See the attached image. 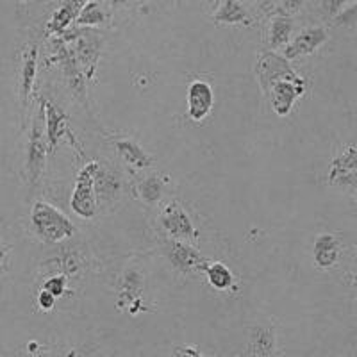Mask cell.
Wrapping results in <instances>:
<instances>
[{
	"instance_id": "obj_1",
	"label": "cell",
	"mask_w": 357,
	"mask_h": 357,
	"mask_svg": "<svg viewBox=\"0 0 357 357\" xmlns=\"http://www.w3.org/2000/svg\"><path fill=\"white\" fill-rule=\"evenodd\" d=\"M31 225H33L34 234L40 238L43 243L57 245L70 240L75 234V225L72 220L61 213L52 204L38 200L31 209Z\"/></svg>"
},
{
	"instance_id": "obj_2",
	"label": "cell",
	"mask_w": 357,
	"mask_h": 357,
	"mask_svg": "<svg viewBox=\"0 0 357 357\" xmlns=\"http://www.w3.org/2000/svg\"><path fill=\"white\" fill-rule=\"evenodd\" d=\"M100 162L91 161L82 167L79 172L77 181H75V188L70 197V207L77 216L84 220H91L97 215V195H95V174Z\"/></svg>"
},
{
	"instance_id": "obj_3",
	"label": "cell",
	"mask_w": 357,
	"mask_h": 357,
	"mask_svg": "<svg viewBox=\"0 0 357 357\" xmlns=\"http://www.w3.org/2000/svg\"><path fill=\"white\" fill-rule=\"evenodd\" d=\"M264 95L268 97V102L275 114L279 116H288L293 111V106L296 104L298 98H302L307 91V81L301 75L295 77L279 79V81L268 84L263 89Z\"/></svg>"
},
{
	"instance_id": "obj_4",
	"label": "cell",
	"mask_w": 357,
	"mask_h": 357,
	"mask_svg": "<svg viewBox=\"0 0 357 357\" xmlns=\"http://www.w3.org/2000/svg\"><path fill=\"white\" fill-rule=\"evenodd\" d=\"M159 223H161L162 231L167 232L170 240L181 241H193L197 238L195 223L188 215V211L183 207V204L174 200L168 202L162 207L161 215H159Z\"/></svg>"
},
{
	"instance_id": "obj_5",
	"label": "cell",
	"mask_w": 357,
	"mask_h": 357,
	"mask_svg": "<svg viewBox=\"0 0 357 357\" xmlns=\"http://www.w3.org/2000/svg\"><path fill=\"white\" fill-rule=\"evenodd\" d=\"M56 61L61 65L65 79L68 82V88L79 100L84 102L86 98V79L84 73L81 72V66L77 63V57L73 52L72 41L59 38L56 41Z\"/></svg>"
},
{
	"instance_id": "obj_6",
	"label": "cell",
	"mask_w": 357,
	"mask_h": 357,
	"mask_svg": "<svg viewBox=\"0 0 357 357\" xmlns=\"http://www.w3.org/2000/svg\"><path fill=\"white\" fill-rule=\"evenodd\" d=\"M65 40H70L73 43V52L77 57V63L81 66V72L84 73V79L95 77V70H97L98 57H100V40L97 34H91L89 31L84 33H72V36L61 34Z\"/></svg>"
},
{
	"instance_id": "obj_7",
	"label": "cell",
	"mask_w": 357,
	"mask_h": 357,
	"mask_svg": "<svg viewBox=\"0 0 357 357\" xmlns=\"http://www.w3.org/2000/svg\"><path fill=\"white\" fill-rule=\"evenodd\" d=\"M167 257L172 266L183 275L202 272L207 264V257L190 241L170 240V243L167 245Z\"/></svg>"
},
{
	"instance_id": "obj_8",
	"label": "cell",
	"mask_w": 357,
	"mask_h": 357,
	"mask_svg": "<svg viewBox=\"0 0 357 357\" xmlns=\"http://www.w3.org/2000/svg\"><path fill=\"white\" fill-rule=\"evenodd\" d=\"M47 155H49V146L45 138L43 122H34L29 132L27 142V177L29 183L36 184L40 181L41 174L47 165Z\"/></svg>"
},
{
	"instance_id": "obj_9",
	"label": "cell",
	"mask_w": 357,
	"mask_h": 357,
	"mask_svg": "<svg viewBox=\"0 0 357 357\" xmlns=\"http://www.w3.org/2000/svg\"><path fill=\"white\" fill-rule=\"evenodd\" d=\"M357 178V152L356 143L347 145L341 154L333 159L327 174V181L333 188H345V190H356Z\"/></svg>"
},
{
	"instance_id": "obj_10",
	"label": "cell",
	"mask_w": 357,
	"mask_h": 357,
	"mask_svg": "<svg viewBox=\"0 0 357 357\" xmlns=\"http://www.w3.org/2000/svg\"><path fill=\"white\" fill-rule=\"evenodd\" d=\"M256 73L259 79L261 89L266 88L268 84L279 81V79L295 77L298 73L293 70L289 61L284 56L277 54L275 50H264L257 56L256 61Z\"/></svg>"
},
{
	"instance_id": "obj_11",
	"label": "cell",
	"mask_w": 357,
	"mask_h": 357,
	"mask_svg": "<svg viewBox=\"0 0 357 357\" xmlns=\"http://www.w3.org/2000/svg\"><path fill=\"white\" fill-rule=\"evenodd\" d=\"M145 289V277L138 266L126 268L118 279V307L130 305V312H138L142 305V295Z\"/></svg>"
},
{
	"instance_id": "obj_12",
	"label": "cell",
	"mask_w": 357,
	"mask_h": 357,
	"mask_svg": "<svg viewBox=\"0 0 357 357\" xmlns=\"http://www.w3.org/2000/svg\"><path fill=\"white\" fill-rule=\"evenodd\" d=\"M188 116L193 122H204L211 114L213 106H215V93H213L211 84L202 79H195L188 86Z\"/></svg>"
},
{
	"instance_id": "obj_13",
	"label": "cell",
	"mask_w": 357,
	"mask_h": 357,
	"mask_svg": "<svg viewBox=\"0 0 357 357\" xmlns=\"http://www.w3.org/2000/svg\"><path fill=\"white\" fill-rule=\"evenodd\" d=\"M329 40V33L324 27L302 29L293 40H289L284 47V57L288 61L301 59L304 56H311L317 52L325 41Z\"/></svg>"
},
{
	"instance_id": "obj_14",
	"label": "cell",
	"mask_w": 357,
	"mask_h": 357,
	"mask_svg": "<svg viewBox=\"0 0 357 357\" xmlns=\"http://www.w3.org/2000/svg\"><path fill=\"white\" fill-rule=\"evenodd\" d=\"M41 104V116L45 120V138H47V146H49V152L56 151V146L61 143V139H65V136L73 138L68 130V116L63 113L61 109H57L54 104H50L49 100L40 98Z\"/></svg>"
},
{
	"instance_id": "obj_15",
	"label": "cell",
	"mask_w": 357,
	"mask_h": 357,
	"mask_svg": "<svg viewBox=\"0 0 357 357\" xmlns=\"http://www.w3.org/2000/svg\"><path fill=\"white\" fill-rule=\"evenodd\" d=\"M341 250H343V245L340 238L336 234L325 232V234L317 236V240L312 243V261L320 270H331L340 261Z\"/></svg>"
},
{
	"instance_id": "obj_16",
	"label": "cell",
	"mask_w": 357,
	"mask_h": 357,
	"mask_svg": "<svg viewBox=\"0 0 357 357\" xmlns=\"http://www.w3.org/2000/svg\"><path fill=\"white\" fill-rule=\"evenodd\" d=\"M84 4L86 0H66V2H63L61 8H57L52 17H50L49 24H47V34L49 36H61L75 22L79 11Z\"/></svg>"
},
{
	"instance_id": "obj_17",
	"label": "cell",
	"mask_w": 357,
	"mask_h": 357,
	"mask_svg": "<svg viewBox=\"0 0 357 357\" xmlns=\"http://www.w3.org/2000/svg\"><path fill=\"white\" fill-rule=\"evenodd\" d=\"M122 193V178L111 168H104L98 165L97 174H95V195H97V202H111V200L118 199V195Z\"/></svg>"
},
{
	"instance_id": "obj_18",
	"label": "cell",
	"mask_w": 357,
	"mask_h": 357,
	"mask_svg": "<svg viewBox=\"0 0 357 357\" xmlns=\"http://www.w3.org/2000/svg\"><path fill=\"white\" fill-rule=\"evenodd\" d=\"M114 149H116L118 155L122 158L127 167L132 170H145L152 165V155L146 154L143 151V146L138 142H134L130 138H120L114 142Z\"/></svg>"
},
{
	"instance_id": "obj_19",
	"label": "cell",
	"mask_w": 357,
	"mask_h": 357,
	"mask_svg": "<svg viewBox=\"0 0 357 357\" xmlns=\"http://www.w3.org/2000/svg\"><path fill=\"white\" fill-rule=\"evenodd\" d=\"M38 73V45H31L22 57L20 70V98L22 104L27 106L29 97L33 93L34 82H36Z\"/></svg>"
},
{
	"instance_id": "obj_20",
	"label": "cell",
	"mask_w": 357,
	"mask_h": 357,
	"mask_svg": "<svg viewBox=\"0 0 357 357\" xmlns=\"http://www.w3.org/2000/svg\"><path fill=\"white\" fill-rule=\"evenodd\" d=\"M248 354L257 357H270L277 354L275 333L272 327L256 325L250 329V341H248Z\"/></svg>"
},
{
	"instance_id": "obj_21",
	"label": "cell",
	"mask_w": 357,
	"mask_h": 357,
	"mask_svg": "<svg viewBox=\"0 0 357 357\" xmlns=\"http://www.w3.org/2000/svg\"><path fill=\"white\" fill-rule=\"evenodd\" d=\"M202 272L206 275L209 286L213 289H216V291L227 293L236 289V277L227 264L220 263V261H207Z\"/></svg>"
},
{
	"instance_id": "obj_22",
	"label": "cell",
	"mask_w": 357,
	"mask_h": 357,
	"mask_svg": "<svg viewBox=\"0 0 357 357\" xmlns=\"http://www.w3.org/2000/svg\"><path fill=\"white\" fill-rule=\"evenodd\" d=\"M293 33V18L288 15H282V13H277L273 15L270 25H268V47L270 50H279L284 49L286 43L291 40Z\"/></svg>"
},
{
	"instance_id": "obj_23",
	"label": "cell",
	"mask_w": 357,
	"mask_h": 357,
	"mask_svg": "<svg viewBox=\"0 0 357 357\" xmlns=\"http://www.w3.org/2000/svg\"><path fill=\"white\" fill-rule=\"evenodd\" d=\"M213 22L222 25H252V18L240 0H223L213 15Z\"/></svg>"
},
{
	"instance_id": "obj_24",
	"label": "cell",
	"mask_w": 357,
	"mask_h": 357,
	"mask_svg": "<svg viewBox=\"0 0 357 357\" xmlns=\"http://www.w3.org/2000/svg\"><path fill=\"white\" fill-rule=\"evenodd\" d=\"M138 197L146 206H155L165 195V181L158 174H151L143 177L136 186Z\"/></svg>"
},
{
	"instance_id": "obj_25",
	"label": "cell",
	"mask_w": 357,
	"mask_h": 357,
	"mask_svg": "<svg viewBox=\"0 0 357 357\" xmlns=\"http://www.w3.org/2000/svg\"><path fill=\"white\" fill-rule=\"evenodd\" d=\"M104 22H106V13L97 0H86V4L82 6L77 18H75V24L79 27H95V25L104 24Z\"/></svg>"
},
{
	"instance_id": "obj_26",
	"label": "cell",
	"mask_w": 357,
	"mask_h": 357,
	"mask_svg": "<svg viewBox=\"0 0 357 357\" xmlns=\"http://www.w3.org/2000/svg\"><path fill=\"white\" fill-rule=\"evenodd\" d=\"M52 263H56L57 268H59V273H65L68 279L70 277L79 275V272H81V268H82L81 257H79V254L73 250V248H68L66 252H61V254H59Z\"/></svg>"
},
{
	"instance_id": "obj_27",
	"label": "cell",
	"mask_w": 357,
	"mask_h": 357,
	"mask_svg": "<svg viewBox=\"0 0 357 357\" xmlns=\"http://www.w3.org/2000/svg\"><path fill=\"white\" fill-rule=\"evenodd\" d=\"M66 286H68V277H66L65 273H57V275L45 279L41 288L52 293L56 298H61V296L66 293Z\"/></svg>"
},
{
	"instance_id": "obj_28",
	"label": "cell",
	"mask_w": 357,
	"mask_h": 357,
	"mask_svg": "<svg viewBox=\"0 0 357 357\" xmlns=\"http://www.w3.org/2000/svg\"><path fill=\"white\" fill-rule=\"evenodd\" d=\"M356 15H357V9H356V4L349 6V8H343L341 11H337L336 15H334V22H336V25H343V27H354L356 25Z\"/></svg>"
},
{
	"instance_id": "obj_29",
	"label": "cell",
	"mask_w": 357,
	"mask_h": 357,
	"mask_svg": "<svg viewBox=\"0 0 357 357\" xmlns=\"http://www.w3.org/2000/svg\"><path fill=\"white\" fill-rule=\"evenodd\" d=\"M305 0H279V8L277 13H282V15H288L293 17L295 13L301 11V8L304 6Z\"/></svg>"
},
{
	"instance_id": "obj_30",
	"label": "cell",
	"mask_w": 357,
	"mask_h": 357,
	"mask_svg": "<svg viewBox=\"0 0 357 357\" xmlns=\"http://www.w3.org/2000/svg\"><path fill=\"white\" fill-rule=\"evenodd\" d=\"M56 301H57L56 296L43 288H41V291L38 293V296H36L38 307H40L41 311H52L54 305H56Z\"/></svg>"
},
{
	"instance_id": "obj_31",
	"label": "cell",
	"mask_w": 357,
	"mask_h": 357,
	"mask_svg": "<svg viewBox=\"0 0 357 357\" xmlns=\"http://www.w3.org/2000/svg\"><path fill=\"white\" fill-rule=\"evenodd\" d=\"M347 2H349V0H324L321 8H324V13L327 17H334L337 11H341V9L345 8Z\"/></svg>"
},
{
	"instance_id": "obj_32",
	"label": "cell",
	"mask_w": 357,
	"mask_h": 357,
	"mask_svg": "<svg viewBox=\"0 0 357 357\" xmlns=\"http://www.w3.org/2000/svg\"><path fill=\"white\" fill-rule=\"evenodd\" d=\"M175 356H188V357H199L200 352L197 347H190V345H181V347H175L174 349Z\"/></svg>"
},
{
	"instance_id": "obj_33",
	"label": "cell",
	"mask_w": 357,
	"mask_h": 357,
	"mask_svg": "<svg viewBox=\"0 0 357 357\" xmlns=\"http://www.w3.org/2000/svg\"><path fill=\"white\" fill-rule=\"evenodd\" d=\"M256 2L261 9H272V6L279 2V0H256Z\"/></svg>"
},
{
	"instance_id": "obj_34",
	"label": "cell",
	"mask_w": 357,
	"mask_h": 357,
	"mask_svg": "<svg viewBox=\"0 0 357 357\" xmlns=\"http://www.w3.org/2000/svg\"><path fill=\"white\" fill-rule=\"evenodd\" d=\"M6 256H8V252H6V245L2 243V238H0V266L4 264Z\"/></svg>"
},
{
	"instance_id": "obj_35",
	"label": "cell",
	"mask_w": 357,
	"mask_h": 357,
	"mask_svg": "<svg viewBox=\"0 0 357 357\" xmlns=\"http://www.w3.org/2000/svg\"><path fill=\"white\" fill-rule=\"evenodd\" d=\"M111 4L113 6H118V4H123V2H126V0H109Z\"/></svg>"
},
{
	"instance_id": "obj_36",
	"label": "cell",
	"mask_w": 357,
	"mask_h": 357,
	"mask_svg": "<svg viewBox=\"0 0 357 357\" xmlns=\"http://www.w3.org/2000/svg\"><path fill=\"white\" fill-rule=\"evenodd\" d=\"M206 2H207V4H213V0H206Z\"/></svg>"
},
{
	"instance_id": "obj_37",
	"label": "cell",
	"mask_w": 357,
	"mask_h": 357,
	"mask_svg": "<svg viewBox=\"0 0 357 357\" xmlns=\"http://www.w3.org/2000/svg\"><path fill=\"white\" fill-rule=\"evenodd\" d=\"M240 2H250V0H240Z\"/></svg>"
},
{
	"instance_id": "obj_38",
	"label": "cell",
	"mask_w": 357,
	"mask_h": 357,
	"mask_svg": "<svg viewBox=\"0 0 357 357\" xmlns=\"http://www.w3.org/2000/svg\"><path fill=\"white\" fill-rule=\"evenodd\" d=\"M145 2H149V0H142V4H145Z\"/></svg>"
}]
</instances>
